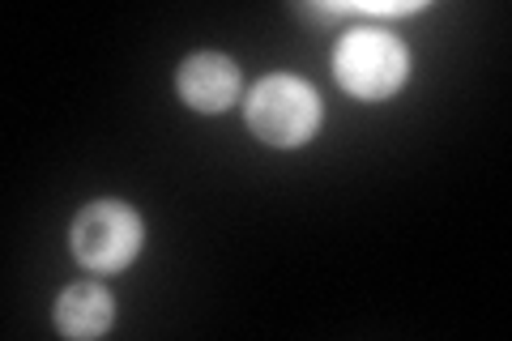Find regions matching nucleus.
I'll list each match as a JSON object with an SVG mask.
<instances>
[{
	"label": "nucleus",
	"instance_id": "nucleus-4",
	"mask_svg": "<svg viewBox=\"0 0 512 341\" xmlns=\"http://www.w3.org/2000/svg\"><path fill=\"white\" fill-rule=\"evenodd\" d=\"M180 99L192 111L218 116L239 99V69L222 52H197L180 64Z\"/></svg>",
	"mask_w": 512,
	"mask_h": 341
},
{
	"label": "nucleus",
	"instance_id": "nucleus-2",
	"mask_svg": "<svg viewBox=\"0 0 512 341\" xmlns=\"http://www.w3.org/2000/svg\"><path fill=\"white\" fill-rule=\"evenodd\" d=\"M244 116L261 141L278 145V150H295V145H308L316 137L325 107H320V94L303 77L274 73L252 86Z\"/></svg>",
	"mask_w": 512,
	"mask_h": 341
},
{
	"label": "nucleus",
	"instance_id": "nucleus-1",
	"mask_svg": "<svg viewBox=\"0 0 512 341\" xmlns=\"http://www.w3.org/2000/svg\"><path fill=\"white\" fill-rule=\"evenodd\" d=\"M406 69L410 60L402 39L380 26H350L333 47V77L350 99L363 103H380L397 94L406 81Z\"/></svg>",
	"mask_w": 512,
	"mask_h": 341
},
{
	"label": "nucleus",
	"instance_id": "nucleus-6",
	"mask_svg": "<svg viewBox=\"0 0 512 341\" xmlns=\"http://www.w3.org/2000/svg\"><path fill=\"white\" fill-rule=\"evenodd\" d=\"M423 5H308L312 18H338V13H376V18H406V13H419Z\"/></svg>",
	"mask_w": 512,
	"mask_h": 341
},
{
	"label": "nucleus",
	"instance_id": "nucleus-3",
	"mask_svg": "<svg viewBox=\"0 0 512 341\" xmlns=\"http://www.w3.org/2000/svg\"><path fill=\"white\" fill-rule=\"evenodd\" d=\"M146 222L124 201H94L73 222V256L90 273H120L137 261Z\"/></svg>",
	"mask_w": 512,
	"mask_h": 341
},
{
	"label": "nucleus",
	"instance_id": "nucleus-5",
	"mask_svg": "<svg viewBox=\"0 0 512 341\" xmlns=\"http://www.w3.org/2000/svg\"><path fill=\"white\" fill-rule=\"evenodd\" d=\"M111 316H116V303L99 282H73L56 299V329L64 337H99L111 329Z\"/></svg>",
	"mask_w": 512,
	"mask_h": 341
}]
</instances>
